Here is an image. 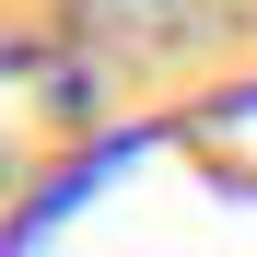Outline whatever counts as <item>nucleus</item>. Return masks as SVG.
Returning a JSON list of instances; mask_svg holds the SVG:
<instances>
[{
	"label": "nucleus",
	"instance_id": "f257e3e1",
	"mask_svg": "<svg viewBox=\"0 0 257 257\" xmlns=\"http://www.w3.org/2000/svg\"><path fill=\"white\" fill-rule=\"evenodd\" d=\"M82 24H105V35H141V47H187V35H222V24H245V0H82Z\"/></svg>",
	"mask_w": 257,
	"mask_h": 257
}]
</instances>
